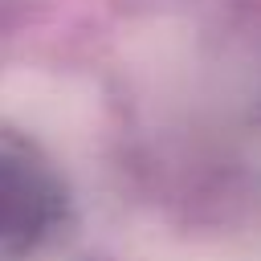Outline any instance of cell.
<instances>
[{
    "label": "cell",
    "instance_id": "1",
    "mask_svg": "<svg viewBox=\"0 0 261 261\" xmlns=\"http://www.w3.org/2000/svg\"><path fill=\"white\" fill-rule=\"evenodd\" d=\"M45 216V192L33 171L0 159V232H29Z\"/></svg>",
    "mask_w": 261,
    "mask_h": 261
}]
</instances>
